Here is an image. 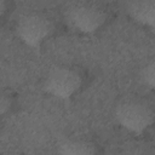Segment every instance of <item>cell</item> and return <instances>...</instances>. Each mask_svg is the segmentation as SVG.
Segmentation results:
<instances>
[{
    "label": "cell",
    "instance_id": "cell-1",
    "mask_svg": "<svg viewBox=\"0 0 155 155\" xmlns=\"http://www.w3.org/2000/svg\"><path fill=\"white\" fill-rule=\"evenodd\" d=\"M116 122L134 136H142L154 124L155 111L148 101L140 97H127L120 101L114 110Z\"/></svg>",
    "mask_w": 155,
    "mask_h": 155
},
{
    "label": "cell",
    "instance_id": "cell-2",
    "mask_svg": "<svg viewBox=\"0 0 155 155\" xmlns=\"http://www.w3.org/2000/svg\"><path fill=\"white\" fill-rule=\"evenodd\" d=\"M85 74L76 67L70 64L52 65L44 79V91L53 98L61 101H69L84 86Z\"/></svg>",
    "mask_w": 155,
    "mask_h": 155
},
{
    "label": "cell",
    "instance_id": "cell-3",
    "mask_svg": "<svg viewBox=\"0 0 155 155\" xmlns=\"http://www.w3.org/2000/svg\"><path fill=\"white\" fill-rule=\"evenodd\" d=\"M56 24L53 18L42 11H31L18 17L15 25L17 39L30 48H40L52 36Z\"/></svg>",
    "mask_w": 155,
    "mask_h": 155
},
{
    "label": "cell",
    "instance_id": "cell-4",
    "mask_svg": "<svg viewBox=\"0 0 155 155\" xmlns=\"http://www.w3.org/2000/svg\"><path fill=\"white\" fill-rule=\"evenodd\" d=\"M64 18L78 33L91 35L104 27L108 21V11L97 2H73L67 6Z\"/></svg>",
    "mask_w": 155,
    "mask_h": 155
},
{
    "label": "cell",
    "instance_id": "cell-5",
    "mask_svg": "<svg viewBox=\"0 0 155 155\" xmlns=\"http://www.w3.org/2000/svg\"><path fill=\"white\" fill-rule=\"evenodd\" d=\"M58 155H97L98 147L87 136H67L57 144Z\"/></svg>",
    "mask_w": 155,
    "mask_h": 155
},
{
    "label": "cell",
    "instance_id": "cell-6",
    "mask_svg": "<svg viewBox=\"0 0 155 155\" xmlns=\"http://www.w3.org/2000/svg\"><path fill=\"white\" fill-rule=\"evenodd\" d=\"M126 12L138 24L154 28L155 25V1L133 0L126 4Z\"/></svg>",
    "mask_w": 155,
    "mask_h": 155
},
{
    "label": "cell",
    "instance_id": "cell-7",
    "mask_svg": "<svg viewBox=\"0 0 155 155\" xmlns=\"http://www.w3.org/2000/svg\"><path fill=\"white\" fill-rule=\"evenodd\" d=\"M139 78L147 87H149L150 90L154 88V85H155V62H154V59H149L145 63V65L142 68V70L139 73Z\"/></svg>",
    "mask_w": 155,
    "mask_h": 155
},
{
    "label": "cell",
    "instance_id": "cell-8",
    "mask_svg": "<svg viewBox=\"0 0 155 155\" xmlns=\"http://www.w3.org/2000/svg\"><path fill=\"white\" fill-rule=\"evenodd\" d=\"M13 107V97L8 91L0 90V119L4 117Z\"/></svg>",
    "mask_w": 155,
    "mask_h": 155
},
{
    "label": "cell",
    "instance_id": "cell-9",
    "mask_svg": "<svg viewBox=\"0 0 155 155\" xmlns=\"http://www.w3.org/2000/svg\"><path fill=\"white\" fill-rule=\"evenodd\" d=\"M7 7H8L7 1H5V0H0V18L6 13Z\"/></svg>",
    "mask_w": 155,
    "mask_h": 155
},
{
    "label": "cell",
    "instance_id": "cell-10",
    "mask_svg": "<svg viewBox=\"0 0 155 155\" xmlns=\"http://www.w3.org/2000/svg\"><path fill=\"white\" fill-rule=\"evenodd\" d=\"M4 155H21V154H15V153H8V154H4Z\"/></svg>",
    "mask_w": 155,
    "mask_h": 155
}]
</instances>
